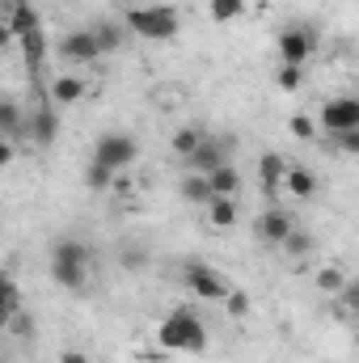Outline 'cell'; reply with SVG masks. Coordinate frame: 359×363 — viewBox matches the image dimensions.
I'll return each mask as SVG.
<instances>
[{
  "instance_id": "6da1fadb",
  "label": "cell",
  "mask_w": 359,
  "mask_h": 363,
  "mask_svg": "<svg viewBox=\"0 0 359 363\" xmlns=\"http://www.w3.org/2000/svg\"><path fill=\"white\" fill-rule=\"evenodd\" d=\"M51 279L68 291H81L89 279V245L77 237H64L51 245Z\"/></svg>"
},
{
  "instance_id": "7a4b0ae2",
  "label": "cell",
  "mask_w": 359,
  "mask_h": 363,
  "mask_svg": "<svg viewBox=\"0 0 359 363\" xmlns=\"http://www.w3.org/2000/svg\"><path fill=\"white\" fill-rule=\"evenodd\" d=\"M157 342L165 347V351H190V355H199V351H207V330H203V321L194 317V313H170L165 321H161V330H157Z\"/></svg>"
},
{
  "instance_id": "3957f363",
  "label": "cell",
  "mask_w": 359,
  "mask_h": 363,
  "mask_svg": "<svg viewBox=\"0 0 359 363\" xmlns=\"http://www.w3.org/2000/svg\"><path fill=\"white\" fill-rule=\"evenodd\" d=\"M127 30H136L148 43H170V38H178V9H170V4L127 9Z\"/></svg>"
},
{
  "instance_id": "277c9868",
  "label": "cell",
  "mask_w": 359,
  "mask_h": 363,
  "mask_svg": "<svg viewBox=\"0 0 359 363\" xmlns=\"http://www.w3.org/2000/svg\"><path fill=\"white\" fill-rule=\"evenodd\" d=\"M136 157H140V144H136V135H127V131H106V135L93 144V161L110 165L114 174L127 169V165H136Z\"/></svg>"
},
{
  "instance_id": "5b68a950",
  "label": "cell",
  "mask_w": 359,
  "mask_h": 363,
  "mask_svg": "<svg viewBox=\"0 0 359 363\" xmlns=\"http://www.w3.org/2000/svg\"><path fill=\"white\" fill-rule=\"evenodd\" d=\"M275 47H279L283 64H309V55L317 51V30L313 26H287Z\"/></svg>"
},
{
  "instance_id": "8992f818",
  "label": "cell",
  "mask_w": 359,
  "mask_h": 363,
  "mask_svg": "<svg viewBox=\"0 0 359 363\" xmlns=\"http://www.w3.org/2000/svg\"><path fill=\"white\" fill-rule=\"evenodd\" d=\"M182 283H186L194 296H203V300H228V283H224V274L211 271L207 262H190V267L182 271Z\"/></svg>"
},
{
  "instance_id": "52a82bcc",
  "label": "cell",
  "mask_w": 359,
  "mask_h": 363,
  "mask_svg": "<svg viewBox=\"0 0 359 363\" xmlns=\"http://www.w3.org/2000/svg\"><path fill=\"white\" fill-rule=\"evenodd\" d=\"M321 127L326 131H355L359 127V97H330L321 106Z\"/></svg>"
},
{
  "instance_id": "ba28073f",
  "label": "cell",
  "mask_w": 359,
  "mask_h": 363,
  "mask_svg": "<svg viewBox=\"0 0 359 363\" xmlns=\"http://www.w3.org/2000/svg\"><path fill=\"white\" fill-rule=\"evenodd\" d=\"M60 55H64L68 64H93V60L101 55V43H97L93 30H72V34H64Z\"/></svg>"
},
{
  "instance_id": "9c48e42d",
  "label": "cell",
  "mask_w": 359,
  "mask_h": 363,
  "mask_svg": "<svg viewBox=\"0 0 359 363\" xmlns=\"http://www.w3.org/2000/svg\"><path fill=\"white\" fill-rule=\"evenodd\" d=\"M224 165H228V157H224V144H220V140H203L199 152L190 157V174H203V178H211V174L224 169Z\"/></svg>"
},
{
  "instance_id": "30bf717a",
  "label": "cell",
  "mask_w": 359,
  "mask_h": 363,
  "mask_svg": "<svg viewBox=\"0 0 359 363\" xmlns=\"http://www.w3.org/2000/svg\"><path fill=\"white\" fill-rule=\"evenodd\" d=\"M30 135H34L38 148H51V144H55V135H60V114H55V106H38V110H34Z\"/></svg>"
},
{
  "instance_id": "8fae6325",
  "label": "cell",
  "mask_w": 359,
  "mask_h": 363,
  "mask_svg": "<svg viewBox=\"0 0 359 363\" xmlns=\"http://www.w3.org/2000/svg\"><path fill=\"white\" fill-rule=\"evenodd\" d=\"M9 34L13 38H26V34H34V30H43L38 26V9L30 4V0H9Z\"/></svg>"
},
{
  "instance_id": "7c38bea8",
  "label": "cell",
  "mask_w": 359,
  "mask_h": 363,
  "mask_svg": "<svg viewBox=\"0 0 359 363\" xmlns=\"http://www.w3.org/2000/svg\"><path fill=\"white\" fill-rule=\"evenodd\" d=\"M258 233H263V241H270V245H283V241L296 233V224H292V216H287V211L270 207L267 216L258 220Z\"/></svg>"
},
{
  "instance_id": "4fadbf2b",
  "label": "cell",
  "mask_w": 359,
  "mask_h": 363,
  "mask_svg": "<svg viewBox=\"0 0 359 363\" xmlns=\"http://www.w3.org/2000/svg\"><path fill=\"white\" fill-rule=\"evenodd\" d=\"M85 97V81L81 77H55L51 81V106H77Z\"/></svg>"
},
{
  "instance_id": "5bb4252c",
  "label": "cell",
  "mask_w": 359,
  "mask_h": 363,
  "mask_svg": "<svg viewBox=\"0 0 359 363\" xmlns=\"http://www.w3.org/2000/svg\"><path fill=\"white\" fill-rule=\"evenodd\" d=\"M258 178H263V190H267V194H275V190L287 182V165H283L279 152H267V157L258 161Z\"/></svg>"
},
{
  "instance_id": "9a60e30c",
  "label": "cell",
  "mask_w": 359,
  "mask_h": 363,
  "mask_svg": "<svg viewBox=\"0 0 359 363\" xmlns=\"http://www.w3.org/2000/svg\"><path fill=\"white\" fill-rule=\"evenodd\" d=\"M207 220H211L216 228H233V224H237V199L216 194V199L207 203Z\"/></svg>"
},
{
  "instance_id": "2e32d148",
  "label": "cell",
  "mask_w": 359,
  "mask_h": 363,
  "mask_svg": "<svg viewBox=\"0 0 359 363\" xmlns=\"http://www.w3.org/2000/svg\"><path fill=\"white\" fill-rule=\"evenodd\" d=\"M182 199H186V203H203V207H207V203L216 199L211 178H203V174H190V178L182 182Z\"/></svg>"
},
{
  "instance_id": "e0dca14e",
  "label": "cell",
  "mask_w": 359,
  "mask_h": 363,
  "mask_svg": "<svg viewBox=\"0 0 359 363\" xmlns=\"http://www.w3.org/2000/svg\"><path fill=\"white\" fill-rule=\"evenodd\" d=\"M203 140H207V135H203V131H199V127H182L178 135H174V140H170V148H174V152H178V157H186V161H190V157H194V152H199V144H203Z\"/></svg>"
},
{
  "instance_id": "ac0fdd59",
  "label": "cell",
  "mask_w": 359,
  "mask_h": 363,
  "mask_svg": "<svg viewBox=\"0 0 359 363\" xmlns=\"http://www.w3.org/2000/svg\"><path fill=\"white\" fill-rule=\"evenodd\" d=\"M93 34H97V43H101V55H110V51L123 47V26H118V21H97Z\"/></svg>"
},
{
  "instance_id": "d6986e66",
  "label": "cell",
  "mask_w": 359,
  "mask_h": 363,
  "mask_svg": "<svg viewBox=\"0 0 359 363\" xmlns=\"http://www.w3.org/2000/svg\"><path fill=\"white\" fill-rule=\"evenodd\" d=\"M211 190H216V194H224V199H237V190H241V178H237V169H233V165L216 169V174H211Z\"/></svg>"
},
{
  "instance_id": "ffe728a7",
  "label": "cell",
  "mask_w": 359,
  "mask_h": 363,
  "mask_svg": "<svg viewBox=\"0 0 359 363\" xmlns=\"http://www.w3.org/2000/svg\"><path fill=\"white\" fill-rule=\"evenodd\" d=\"M296 199H309L313 190H317V178H313V169H287V182H283Z\"/></svg>"
},
{
  "instance_id": "44dd1931",
  "label": "cell",
  "mask_w": 359,
  "mask_h": 363,
  "mask_svg": "<svg viewBox=\"0 0 359 363\" xmlns=\"http://www.w3.org/2000/svg\"><path fill=\"white\" fill-rule=\"evenodd\" d=\"M21 55H26V64H30V68H38V64H43V55H47V38H43V30H34V34H26V38H21Z\"/></svg>"
},
{
  "instance_id": "7402d4cb",
  "label": "cell",
  "mask_w": 359,
  "mask_h": 363,
  "mask_svg": "<svg viewBox=\"0 0 359 363\" xmlns=\"http://www.w3.org/2000/svg\"><path fill=\"white\" fill-rule=\"evenodd\" d=\"M317 287H321L326 296H338V291L347 287V274L338 271V267H326V271H317Z\"/></svg>"
},
{
  "instance_id": "603a6c76",
  "label": "cell",
  "mask_w": 359,
  "mask_h": 363,
  "mask_svg": "<svg viewBox=\"0 0 359 363\" xmlns=\"http://www.w3.org/2000/svg\"><path fill=\"white\" fill-rule=\"evenodd\" d=\"M300 81H304V64H283V68H279V72H275V85H279V89H300Z\"/></svg>"
},
{
  "instance_id": "cb8c5ba5",
  "label": "cell",
  "mask_w": 359,
  "mask_h": 363,
  "mask_svg": "<svg viewBox=\"0 0 359 363\" xmlns=\"http://www.w3.org/2000/svg\"><path fill=\"white\" fill-rule=\"evenodd\" d=\"M330 148L347 152V157H359V127L355 131H330Z\"/></svg>"
},
{
  "instance_id": "d4e9b609",
  "label": "cell",
  "mask_w": 359,
  "mask_h": 363,
  "mask_svg": "<svg viewBox=\"0 0 359 363\" xmlns=\"http://www.w3.org/2000/svg\"><path fill=\"white\" fill-rule=\"evenodd\" d=\"M110 182H118V178H114V169L101 165V161H93L89 169H85V186H89V190H106Z\"/></svg>"
},
{
  "instance_id": "484cf974",
  "label": "cell",
  "mask_w": 359,
  "mask_h": 363,
  "mask_svg": "<svg viewBox=\"0 0 359 363\" xmlns=\"http://www.w3.org/2000/svg\"><path fill=\"white\" fill-rule=\"evenodd\" d=\"M245 13V0H211V17L216 21H237Z\"/></svg>"
},
{
  "instance_id": "4316f807",
  "label": "cell",
  "mask_w": 359,
  "mask_h": 363,
  "mask_svg": "<svg viewBox=\"0 0 359 363\" xmlns=\"http://www.w3.org/2000/svg\"><path fill=\"white\" fill-rule=\"evenodd\" d=\"M13 317H21V291H17V283H4V313H0V321L9 325Z\"/></svg>"
},
{
  "instance_id": "83f0119b",
  "label": "cell",
  "mask_w": 359,
  "mask_h": 363,
  "mask_svg": "<svg viewBox=\"0 0 359 363\" xmlns=\"http://www.w3.org/2000/svg\"><path fill=\"white\" fill-rule=\"evenodd\" d=\"M0 127H4L9 135H17V127H21V110H17V101H4V106H0Z\"/></svg>"
},
{
  "instance_id": "f1b7e54d",
  "label": "cell",
  "mask_w": 359,
  "mask_h": 363,
  "mask_svg": "<svg viewBox=\"0 0 359 363\" xmlns=\"http://www.w3.org/2000/svg\"><path fill=\"white\" fill-rule=\"evenodd\" d=\"M283 245H287V254H292V258H304V254H309V250H313V237H309V233H300V228H296V233H292V237H287V241H283Z\"/></svg>"
},
{
  "instance_id": "f546056e",
  "label": "cell",
  "mask_w": 359,
  "mask_h": 363,
  "mask_svg": "<svg viewBox=\"0 0 359 363\" xmlns=\"http://www.w3.org/2000/svg\"><path fill=\"white\" fill-rule=\"evenodd\" d=\"M144 267H148V250L127 245V250H123V271H144Z\"/></svg>"
},
{
  "instance_id": "4dcf8cb0",
  "label": "cell",
  "mask_w": 359,
  "mask_h": 363,
  "mask_svg": "<svg viewBox=\"0 0 359 363\" xmlns=\"http://www.w3.org/2000/svg\"><path fill=\"white\" fill-rule=\"evenodd\" d=\"M338 300H343L347 313H359V279H347V287L338 291Z\"/></svg>"
},
{
  "instance_id": "1f68e13d",
  "label": "cell",
  "mask_w": 359,
  "mask_h": 363,
  "mask_svg": "<svg viewBox=\"0 0 359 363\" xmlns=\"http://www.w3.org/2000/svg\"><path fill=\"white\" fill-rule=\"evenodd\" d=\"M224 304H228V313H233V317H245V313H250V296H245V291H228V300H224Z\"/></svg>"
},
{
  "instance_id": "d6a6232c",
  "label": "cell",
  "mask_w": 359,
  "mask_h": 363,
  "mask_svg": "<svg viewBox=\"0 0 359 363\" xmlns=\"http://www.w3.org/2000/svg\"><path fill=\"white\" fill-rule=\"evenodd\" d=\"M313 131H317L313 118H292V135H296V140H313Z\"/></svg>"
},
{
  "instance_id": "836d02e7",
  "label": "cell",
  "mask_w": 359,
  "mask_h": 363,
  "mask_svg": "<svg viewBox=\"0 0 359 363\" xmlns=\"http://www.w3.org/2000/svg\"><path fill=\"white\" fill-rule=\"evenodd\" d=\"M60 363H89V355H85V351H64Z\"/></svg>"
},
{
  "instance_id": "e575fe53",
  "label": "cell",
  "mask_w": 359,
  "mask_h": 363,
  "mask_svg": "<svg viewBox=\"0 0 359 363\" xmlns=\"http://www.w3.org/2000/svg\"><path fill=\"white\" fill-rule=\"evenodd\" d=\"M355 351H359V334H355Z\"/></svg>"
}]
</instances>
